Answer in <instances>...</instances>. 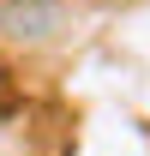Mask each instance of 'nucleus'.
Masks as SVG:
<instances>
[{
    "instance_id": "obj_1",
    "label": "nucleus",
    "mask_w": 150,
    "mask_h": 156,
    "mask_svg": "<svg viewBox=\"0 0 150 156\" xmlns=\"http://www.w3.org/2000/svg\"><path fill=\"white\" fill-rule=\"evenodd\" d=\"M72 18L66 0H0V36L6 42H24V48H42L54 42Z\"/></svg>"
}]
</instances>
